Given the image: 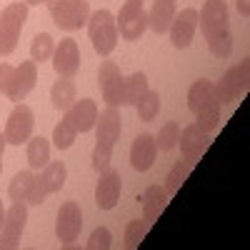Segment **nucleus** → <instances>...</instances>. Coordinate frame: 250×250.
<instances>
[{
	"instance_id": "20e7f679",
	"label": "nucleus",
	"mask_w": 250,
	"mask_h": 250,
	"mask_svg": "<svg viewBox=\"0 0 250 250\" xmlns=\"http://www.w3.org/2000/svg\"><path fill=\"white\" fill-rule=\"evenodd\" d=\"M115 25L123 40H140L143 33L148 30V10L143 0H125L115 18Z\"/></svg>"
},
{
	"instance_id": "4c0bfd02",
	"label": "nucleus",
	"mask_w": 250,
	"mask_h": 250,
	"mask_svg": "<svg viewBox=\"0 0 250 250\" xmlns=\"http://www.w3.org/2000/svg\"><path fill=\"white\" fill-rule=\"evenodd\" d=\"M235 3H238L240 15H243V18H248V15H250V5H248V0H235Z\"/></svg>"
},
{
	"instance_id": "2f4dec72",
	"label": "nucleus",
	"mask_w": 250,
	"mask_h": 250,
	"mask_svg": "<svg viewBox=\"0 0 250 250\" xmlns=\"http://www.w3.org/2000/svg\"><path fill=\"white\" fill-rule=\"evenodd\" d=\"M148 223H145L143 218L140 220H130L128 223V228H125V248L128 250H133V248H138L143 240H145V235H148Z\"/></svg>"
},
{
	"instance_id": "c756f323",
	"label": "nucleus",
	"mask_w": 250,
	"mask_h": 250,
	"mask_svg": "<svg viewBox=\"0 0 250 250\" xmlns=\"http://www.w3.org/2000/svg\"><path fill=\"white\" fill-rule=\"evenodd\" d=\"M75 138H78V130L73 128V125L62 118L58 125H55V130H53V143H55V148L58 150H68L70 145L75 143Z\"/></svg>"
},
{
	"instance_id": "6ab92c4d",
	"label": "nucleus",
	"mask_w": 250,
	"mask_h": 250,
	"mask_svg": "<svg viewBox=\"0 0 250 250\" xmlns=\"http://www.w3.org/2000/svg\"><path fill=\"white\" fill-rule=\"evenodd\" d=\"M120 130H123V120H120V113L115 108L108 105L103 113H98V120H95V143H103V145L115 148V143L120 140Z\"/></svg>"
},
{
	"instance_id": "b1692460",
	"label": "nucleus",
	"mask_w": 250,
	"mask_h": 250,
	"mask_svg": "<svg viewBox=\"0 0 250 250\" xmlns=\"http://www.w3.org/2000/svg\"><path fill=\"white\" fill-rule=\"evenodd\" d=\"M28 163L33 170H43L50 163V143L43 135L28 140Z\"/></svg>"
},
{
	"instance_id": "473e14b6",
	"label": "nucleus",
	"mask_w": 250,
	"mask_h": 250,
	"mask_svg": "<svg viewBox=\"0 0 250 250\" xmlns=\"http://www.w3.org/2000/svg\"><path fill=\"white\" fill-rule=\"evenodd\" d=\"M208 48H210V53L215 58H230V53H233V35L228 33V35H218L213 40H208Z\"/></svg>"
},
{
	"instance_id": "412c9836",
	"label": "nucleus",
	"mask_w": 250,
	"mask_h": 250,
	"mask_svg": "<svg viewBox=\"0 0 250 250\" xmlns=\"http://www.w3.org/2000/svg\"><path fill=\"white\" fill-rule=\"evenodd\" d=\"M140 203H143V220L148 223V225H153V223L160 218V213L165 210V208H168L170 195L165 193V188H160V185H150L148 190L143 193Z\"/></svg>"
},
{
	"instance_id": "cd10ccee",
	"label": "nucleus",
	"mask_w": 250,
	"mask_h": 250,
	"mask_svg": "<svg viewBox=\"0 0 250 250\" xmlns=\"http://www.w3.org/2000/svg\"><path fill=\"white\" fill-rule=\"evenodd\" d=\"M135 110H138L140 120H145V123L155 120V115L160 113V95H158L155 90H150V88H148V90H145V93L138 98Z\"/></svg>"
},
{
	"instance_id": "ea45409f",
	"label": "nucleus",
	"mask_w": 250,
	"mask_h": 250,
	"mask_svg": "<svg viewBox=\"0 0 250 250\" xmlns=\"http://www.w3.org/2000/svg\"><path fill=\"white\" fill-rule=\"evenodd\" d=\"M5 223V208H3V200H0V228Z\"/></svg>"
},
{
	"instance_id": "5701e85b",
	"label": "nucleus",
	"mask_w": 250,
	"mask_h": 250,
	"mask_svg": "<svg viewBox=\"0 0 250 250\" xmlns=\"http://www.w3.org/2000/svg\"><path fill=\"white\" fill-rule=\"evenodd\" d=\"M75 100H78V90H75L73 78H58V80L53 83V90H50V103H53V108L65 113Z\"/></svg>"
},
{
	"instance_id": "72a5a7b5",
	"label": "nucleus",
	"mask_w": 250,
	"mask_h": 250,
	"mask_svg": "<svg viewBox=\"0 0 250 250\" xmlns=\"http://www.w3.org/2000/svg\"><path fill=\"white\" fill-rule=\"evenodd\" d=\"M110 158H113V148H110V145L95 143V148H93V170L103 173L110 165Z\"/></svg>"
},
{
	"instance_id": "4be33fe9",
	"label": "nucleus",
	"mask_w": 250,
	"mask_h": 250,
	"mask_svg": "<svg viewBox=\"0 0 250 250\" xmlns=\"http://www.w3.org/2000/svg\"><path fill=\"white\" fill-rule=\"evenodd\" d=\"M175 18V0H155L148 10V28L155 35H165L170 30V23Z\"/></svg>"
},
{
	"instance_id": "7ed1b4c3",
	"label": "nucleus",
	"mask_w": 250,
	"mask_h": 250,
	"mask_svg": "<svg viewBox=\"0 0 250 250\" xmlns=\"http://www.w3.org/2000/svg\"><path fill=\"white\" fill-rule=\"evenodd\" d=\"M25 20H28V5L25 3H10L0 10V55L3 58L15 50Z\"/></svg>"
},
{
	"instance_id": "a19ab883",
	"label": "nucleus",
	"mask_w": 250,
	"mask_h": 250,
	"mask_svg": "<svg viewBox=\"0 0 250 250\" xmlns=\"http://www.w3.org/2000/svg\"><path fill=\"white\" fill-rule=\"evenodd\" d=\"M40 3H45V0H25V5H40Z\"/></svg>"
},
{
	"instance_id": "e433bc0d",
	"label": "nucleus",
	"mask_w": 250,
	"mask_h": 250,
	"mask_svg": "<svg viewBox=\"0 0 250 250\" xmlns=\"http://www.w3.org/2000/svg\"><path fill=\"white\" fill-rule=\"evenodd\" d=\"M13 73H15V65H10V62H0V93L3 95H8V90H10Z\"/></svg>"
},
{
	"instance_id": "a211bd4d",
	"label": "nucleus",
	"mask_w": 250,
	"mask_h": 250,
	"mask_svg": "<svg viewBox=\"0 0 250 250\" xmlns=\"http://www.w3.org/2000/svg\"><path fill=\"white\" fill-rule=\"evenodd\" d=\"M65 118L73 128L78 133H88L95 128V120H98V105H95V100L90 98H83V100H75L73 105L65 110Z\"/></svg>"
},
{
	"instance_id": "c9c22d12",
	"label": "nucleus",
	"mask_w": 250,
	"mask_h": 250,
	"mask_svg": "<svg viewBox=\"0 0 250 250\" xmlns=\"http://www.w3.org/2000/svg\"><path fill=\"white\" fill-rule=\"evenodd\" d=\"M198 120H195V125L200 130H205V133H213L218 125H220V108H213V110H205V113H200V115H195Z\"/></svg>"
},
{
	"instance_id": "a878e982",
	"label": "nucleus",
	"mask_w": 250,
	"mask_h": 250,
	"mask_svg": "<svg viewBox=\"0 0 250 250\" xmlns=\"http://www.w3.org/2000/svg\"><path fill=\"white\" fill-rule=\"evenodd\" d=\"M148 90V78L145 73H133L130 78H125L123 85V105H135L138 98Z\"/></svg>"
},
{
	"instance_id": "1a4fd4ad",
	"label": "nucleus",
	"mask_w": 250,
	"mask_h": 250,
	"mask_svg": "<svg viewBox=\"0 0 250 250\" xmlns=\"http://www.w3.org/2000/svg\"><path fill=\"white\" fill-rule=\"evenodd\" d=\"M98 83H100L103 100H105L110 108L123 105V85H125V78L120 75V68L115 65L113 60H103V62H100Z\"/></svg>"
},
{
	"instance_id": "0eeeda50",
	"label": "nucleus",
	"mask_w": 250,
	"mask_h": 250,
	"mask_svg": "<svg viewBox=\"0 0 250 250\" xmlns=\"http://www.w3.org/2000/svg\"><path fill=\"white\" fill-rule=\"evenodd\" d=\"M25 223H28V203L13 200V205L5 210V223L0 228V250H10L20 245Z\"/></svg>"
},
{
	"instance_id": "bb28decb",
	"label": "nucleus",
	"mask_w": 250,
	"mask_h": 250,
	"mask_svg": "<svg viewBox=\"0 0 250 250\" xmlns=\"http://www.w3.org/2000/svg\"><path fill=\"white\" fill-rule=\"evenodd\" d=\"M190 170H193V163L190 160H178L175 165H173V170L168 173V178H165V193L168 195H175L178 190H180V185L188 180V175H190Z\"/></svg>"
},
{
	"instance_id": "f03ea898",
	"label": "nucleus",
	"mask_w": 250,
	"mask_h": 250,
	"mask_svg": "<svg viewBox=\"0 0 250 250\" xmlns=\"http://www.w3.org/2000/svg\"><path fill=\"white\" fill-rule=\"evenodd\" d=\"M88 35L93 40V48L98 55L108 58L115 45H118V25H115V15L110 10H95L88 18Z\"/></svg>"
},
{
	"instance_id": "423d86ee",
	"label": "nucleus",
	"mask_w": 250,
	"mask_h": 250,
	"mask_svg": "<svg viewBox=\"0 0 250 250\" xmlns=\"http://www.w3.org/2000/svg\"><path fill=\"white\" fill-rule=\"evenodd\" d=\"M248 85H250V62H248V58H245V60L238 62V65L228 68L225 75L215 83L220 105H225V103H233V100H238L240 95H245V93H248Z\"/></svg>"
},
{
	"instance_id": "4468645a",
	"label": "nucleus",
	"mask_w": 250,
	"mask_h": 250,
	"mask_svg": "<svg viewBox=\"0 0 250 250\" xmlns=\"http://www.w3.org/2000/svg\"><path fill=\"white\" fill-rule=\"evenodd\" d=\"M210 133H205V130H200L198 125L193 123V125H188V128H183V133H180V138H178V145H180V153H183V158L185 160H190L193 165L203 158V153L208 150V145H210Z\"/></svg>"
},
{
	"instance_id": "39448f33",
	"label": "nucleus",
	"mask_w": 250,
	"mask_h": 250,
	"mask_svg": "<svg viewBox=\"0 0 250 250\" xmlns=\"http://www.w3.org/2000/svg\"><path fill=\"white\" fill-rule=\"evenodd\" d=\"M68 180V168H65V163L62 160H53L48 163L43 170H40V175H35V188H33V193L30 198L25 200L28 205H40L50 193H58L62 185H65Z\"/></svg>"
},
{
	"instance_id": "c85d7f7f",
	"label": "nucleus",
	"mask_w": 250,
	"mask_h": 250,
	"mask_svg": "<svg viewBox=\"0 0 250 250\" xmlns=\"http://www.w3.org/2000/svg\"><path fill=\"white\" fill-rule=\"evenodd\" d=\"M53 50H55V40H53V35H48V33H38V35L33 38V43H30V58H33L35 62H45V60H50V58H53Z\"/></svg>"
},
{
	"instance_id": "6e6552de",
	"label": "nucleus",
	"mask_w": 250,
	"mask_h": 250,
	"mask_svg": "<svg viewBox=\"0 0 250 250\" xmlns=\"http://www.w3.org/2000/svg\"><path fill=\"white\" fill-rule=\"evenodd\" d=\"M198 25L205 35V40H213L218 35L230 33V23H228V5L223 0H205L203 10L198 13Z\"/></svg>"
},
{
	"instance_id": "f257e3e1",
	"label": "nucleus",
	"mask_w": 250,
	"mask_h": 250,
	"mask_svg": "<svg viewBox=\"0 0 250 250\" xmlns=\"http://www.w3.org/2000/svg\"><path fill=\"white\" fill-rule=\"evenodd\" d=\"M45 5L50 10L53 23L62 30H80L83 25H88L90 18V3L88 0H45Z\"/></svg>"
},
{
	"instance_id": "f704fd0d",
	"label": "nucleus",
	"mask_w": 250,
	"mask_h": 250,
	"mask_svg": "<svg viewBox=\"0 0 250 250\" xmlns=\"http://www.w3.org/2000/svg\"><path fill=\"white\" fill-rule=\"evenodd\" d=\"M113 248V235L108 228H95L90 240H88V250H108Z\"/></svg>"
},
{
	"instance_id": "f8f14e48",
	"label": "nucleus",
	"mask_w": 250,
	"mask_h": 250,
	"mask_svg": "<svg viewBox=\"0 0 250 250\" xmlns=\"http://www.w3.org/2000/svg\"><path fill=\"white\" fill-rule=\"evenodd\" d=\"M120 193H123V178L115 168H108L100 173V180L95 185V203L100 210H113L120 200Z\"/></svg>"
},
{
	"instance_id": "393cba45",
	"label": "nucleus",
	"mask_w": 250,
	"mask_h": 250,
	"mask_svg": "<svg viewBox=\"0 0 250 250\" xmlns=\"http://www.w3.org/2000/svg\"><path fill=\"white\" fill-rule=\"evenodd\" d=\"M33 188H35V173L33 170H20L8 185V198L10 200H28Z\"/></svg>"
},
{
	"instance_id": "aec40b11",
	"label": "nucleus",
	"mask_w": 250,
	"mask_h": 250,
	"mask_svg": "<svg viewBox=\"0 0 250 250\" xmlns=\"http://www.w3.org/2000/svg\"><path fill=\"white\" fill-rule=\"evenodd\" d=\"M155 155H158L155 135H150V133H140V135L133 140V148H130V165H133L138 173H145V170H150V168H153Z\"/></svg>"
},
{
	"instance_id": "9b49d317",
	"label": "nucleus",
	"mask_w": 250,
	"mask_h": 250,
	"mask_svg": "<svg viewBox=\"0 0 250 250\" xmlns=\"http://www.w3.org/2000/svg\"><path fill=\"white\" fill-rule=\"evenodd\" d=\"M33 125H35V118H33V110L25 105V103H18L13 108L8 123H5V140L10 145H20V143H28L30 135H33Z\"/></svg>"
},
{
	"instance_id": "f3484780",
	"label": "nucleus",
	"mask_w": 250,
	"mask_h": 250,
	"mask_svg": "<svg viewBox=\"0 0 250 250\" xmlns=\"http://www.w3.org/2000/svg\"><path fill=\"white\" fill-rule=\"evenodd\" d=\"M38 83V62L35 60H25L20 62L13 73V83H10V90H8V98L15 100V103H23L28 98V93L35 88Z\"/></svg>"
},
{
	"instance_id": "ddd939ff",
	"label": "nucleus",
	"mask_w": 250,
	"mask_h": 250,
	"mask_svg": "<svg viewBox=\"0 0 250 250\" xmlns=\"http://www.w3.org/2000/svg\"><path fill=\"white\" fill-rule=\"evenodd\" d=\"M53 68L58 73V78H73L80 70V50L73 38L60 40L53 50Z\"/></svg>"
},
{
	"instance_id": "58836bf2",
	"label": "nucleus",
	"mask_w": 250,
	"mask_h": 250,
	"mask_svg": "<svg viewBox=\"0 0 250 250\" xmlns=\"http://www.w3.org/2000/svg\"><path fill=\"white\" fill-rule=\"evenodd\" d=\"M5 145H8V140H5L3 133H0V170H3V153H5Z\"/></svg>"
},
{
	"instance_id": "7c9ffc66",
	"label": "nucleus",
	"mask_w": 250,
	"mask_h": 250,
	"mask_svg": "<svg viewBox=\"0 0 250 250\" xmlns=\"http://www.w3.org/2000/svg\"><path fill=\"white\" fill-rule=\"evenodd\" d=\"M178 138H180V125L175 120L170 123H165L160 133L155 135V145H158V150H173L175 145H178Z\"/></svg>"
},
{
	"instance_id": "2eb2a0df",
	"label": "nucleus",
	"mask_w": 250,
	"mask_h": 250,
	"mask_svg": "<svg viewBox=\"0 0 250 250\" xmlns=\"http://www.w3.org/2000/svg\"><path fill=\"white\" fill-rule=\"evenodd\" d=\"M195 30H198V10L195 8H185L180 10V15L173 18V23H170V43L175 48H188L193 43V38H195Z\"/></svg>"
},
{
	"instance_id": "dca6fc26",
	"label": "nucleus",
	"mask_w": 250,
	"mask_h": 250,
	"mask_svg": "<svg viewBox=\"0 0 250 250\" xmlns=\"http://www.w3.org/2000/svg\"><path fill=\"white\" fill-rule=\"evenodd\" d=\"M188 108L190 113L200 115L205 110H213V108H220V98H218V90H215V83L210 80H195L190 90H188Z\"/></svg>"
},
{
	"instance_id": "9d476101",
	"label": "nucleus",
	"mask_w": 250,
	"mask_h": 250,
	"mask_svg": "<svg viewBox=\"0 0 250 250\" xmlns=\"http://www.w3.org/2000/svg\"><path fill=\"white\" fill-rule=\"evenodd\" d=\"M83 230V213L78 203H62L58 218H55V235L62 245H73V240H78Z\"/></svg>"
}]
</instances>
